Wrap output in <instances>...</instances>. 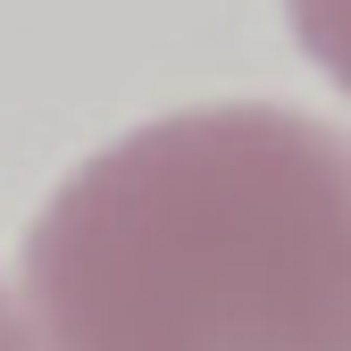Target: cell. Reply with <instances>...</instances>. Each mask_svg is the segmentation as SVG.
<instances>
[]
</instances>
